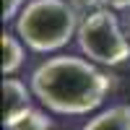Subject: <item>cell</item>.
<instances>
[{
    "label": "cell",
    "mask_w": 130,
    "mask_h": 130,
    "mask_svg": "<svg viewBox=\"0 0 130 130\" xmlns=\"http://www.w3.org/2000/svg\"><path fill=\"white\" fill-rule=\"evenodd\" d=\"M31 86L26 89L24 81L18 78H3V99H5V125L13 122L16 117H21L26 109H31Z\"/></svg>",
    "instance_id": "4"
},
{
    "label": "cell",
    "mask_w": 130,
    "mask_h": 130,
    "mask_svg": "<svg viewBox=\"0 0 130 130\" xmlns=\"http://www.w3.org/2000/svg\"><path fill=\"white\" fill-rule=\"evenodd\" d=\"M102 5L112 8V10H125V8H130V0H102Z\"/></svg>",
    "instance_id": "9"
},
{
    "label": "cell",
    "mask_w": 130,
    "mask_h": 130,
    "mask_svg": "<svg viewBox=\"0 0 130 130\" xmlns=\"http://www.w3.org/2000/svg\"><path fill=\"white\" fill-rule=\"evenodd\" d=\"M83 130H130V104H115L94 115L83 125Z\"/></svg>",
    "instance_id": "5"
},
{
    "label": "cell",
    "mask_w": 130,
    "mask_h": 130,
    "mask_svg": "<svg viewBox=\"0 0 130 130\" xmlns=\"http://www.w3.org/2000/svg\"><path fill=\"white\" fill-rule=\"evenodd\" d=\"M21 10H24V0H3V21L5 24L18 18Z\"/></svg>",
    "instance_id": "8"
},
{
    "label": "cell",
    "mask_w": 130,
    "mask_h": 130,
    "mask_svg": "<svg viewBox=\"0 0 130 130\" xmlns=\"http://www.w3.org/2000/svg\"><path fill=\"white\" fill-rule=\"evenodd\" d=\"M5 130H52V120L50 115H44L42 109H26L21 117H16L13 122H8Z\"/></svg>",
    "instance_id": "7"
},
{
    "label": "cell",
    "mask_w": 130,
    "mask_h": 130,
    "mask_svg": "<svg viewBox=\"0 0 130 130\" xmlns=\"http://www.w3.org/2000/svg\"><path fill=\"white\" fill-rule=\"evenodd\" d=\"M0 42H3V75H13L26 60L24 42L18 34H8V31H3Z\"/></svg>",
    "instance_id": "6"
},
{
    "label": "cell",
    "mask_w": 130,
    "mask_h": 130,
    "mask_svg": "<svg viewBox=\"0 0 130 130\" xmlns=\"http://www.w3.org/2000/svg\"><path fill=\"white\" fill-rule=\"evenodd\" d=\"M112 89V75L99 70L91 60L57 55L31 73L34 96L57 115H89L104 102Z\"/></svg>",
    "instance_id": "1"
},
{
    "label": "cell",
    "mask_w": 130,
    "mask_h": 130,
    "mask_svg": "<svg viewBox=\"0 0 130 130\" xmlns=\"http://www.w3.org/2000/svg\"><path fill=\"white\" fill-rule=\"evenodd\" d=\"M78 47L91 62L99 65H122L130 60V39L120 29L112 8H94L81 18L78 26Z\"/></svg>",
    "instance_id": "3"
},
{
    "label": "cell",
    "mask_w": 130,
    "mask_h": 130,
    "mask_svg": "<svg viewBox=\"0 0 130 130\" xmlns=\"http://www.w3.org/2000/svg\"><path fill=\"white\" fill-rule=\"evenodd\" d=\"M78 16L70 0H31L16 18V34L34 52H57L78 34Z\"/></svg>",
    "instance_id": "2"
},
{
    "label": "cell",
    "mask_w": 130,
    "mask_h": 130,
    "mask_svg": "<svg viewBox=\"0 0 130 130\" xmlns=\"http://www.w3.org/2000/svg\"><path fill=\"white\" fill-rule=\"evenodd\" d=\"M127 37H130V34H127Z\"/></svg>",
    "instance_id": "10"
}]
</instances>
